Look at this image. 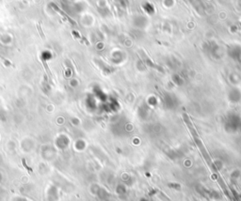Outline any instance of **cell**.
Returning <instances> with one entry per match:
<instances>
[{
    "mask_svg": "<svg viewBox=\"0 0 241 201\" xmlns=\"http://www.w3.org/2000/svg\"><path fill=\"white\" fill-rule=\"evenodd\" d=\"M194 141H195V143L197 144V146H198V148L200 149V151L202 152V154H203V158H205V160L206 161V163H208V165L212 168L213 171H215V173H217V174H219V173H218V170H217L215 166H214L213 163H212V160H211V158H210V156H209V154H208L207 151L205 149V146H203V142L201 141V139L199 138V136H198V137H194Z\"/></svg>",
    "mask_w": 241,
    "mask_h": 201,
    "instance_id": "1",
    "label": "cell"
},
{
    "mask_svg": "<svg viewBox=\"0 0 241 201\" xmlns=\"http://www.w3.org/2000/svg\"><path fill=\"white\" fill-rule=\"evenodd\" d=\"M183 118H184V120H185V122H186V126H188V130L190 131V132H191V134H192L193 137H198V136H199V135H198V132H196L195 128L193 127V124L191 123L190 120H189L188 116L186 115V113H184V114H183Z\"/></svg>",
    "mask_w": 241,
    "mask_h": 201,
    "instance_id": "2",
    "label": "cell"
},
{
    "mask_svg": "<svg viewBox=\"0 0 241 201\" xmlns=\"http://www.w3.org/2000/svg\"><path fill=\"white\" fill-rule=\"evenodd\" d=\"M230 200H231V199H230ZM231 201H232V200H231Z\"/></svg>",
    "mask_w": 241,
    "mask_h": 201,
    "instance_id": "3",
    "label": "cell"
}]
</instances>
